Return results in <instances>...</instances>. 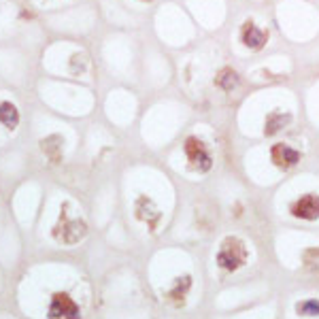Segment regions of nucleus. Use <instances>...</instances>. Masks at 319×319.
<instances>
[{
    "instance_id": "9b49d317",
    "label": "nucleus",
    "mask_w": 319,
    "mask_h": 319,
    "mask_svg": "<svg viewBox=\"0 0 319 319\" xmlns=\"http://www.w3.org/2000/svg\"><path fill=\"white\" fill-rule=\"evenodd\" d=\"M300 315H319V300H306L298 304Z\"/></svg>"
},
{
    "instance_id": "f03ea898",
    "label": "nucleus",
    "mask_w": 319,
    "mask_h": 319,
    "mask_svg": "<svg viewBox=\"0 0 319 319\" xmlns=\"http://www.w3.org/2000/svg\"><path fill=\"white\" fill-rule=\"evenodd\" d=\"M79 306L68 294H53L49 304V317L51 319H79Z\"/></svg>"
},
{
    "instance_id": "f257e3e1",
    "label": "nucleus",
    "mask_w": 319,
    "mask_h": 319,
    "mask_svg": "<svg viewBox=\"0 0 319 319\" xmlns=\"http://www.w3.org/2000/svg\"><path fill=\"white\" fill-rule=\"evenodd\" d=\"M245 258H247V249L245 245L240 243L238 238H226L222 249H219L217 254V264L226 270H236L245 264Z\"/></svg>"
},
{
    "instance_id": "20e7f679",
    "label": "nucleus",
    "mask_w": 319,
    "mask_h": 319,
    "mask_svg": "<svg viewBox=\"0 0 319 319\" xmlns=\"http://www.w3.org/2000/svg\"><path fill=\"white\" fill-rule=\"evenodd\" d=\"M87 228L83 222H79V219H75V222H66L64 226H58L56 230H53V234H56L58 240H62V243L66 245H75L79 243V240L85 236Z\"/></svg>"
},
{
    "instance_id": "6e6552de",
    "label": "nucleus",
    "mask_w": 319,
    "mask_h": 319,
    "mask_svg": "<svg viewBox=\"0 0 319 319\" xmlns=\"http://www.w3.org/2000/svg\"><path fill=\"white\" fill-rule=\"evenodd\" d=\"M0 122L9 130H15L19 124V111L13 102H0Z\"/></svg>"
},
{
    "instance_id": "39448f33",
    "label": "nucleus",
    "mask_w": 319,
    "mask_h": 319,
    "mask_svg": "<svg viewBox=\"0 0 319 319\" xmlns=\"http://www.w3.org/2000/svg\"><path fill=\"white\" fill-rule=\"evenodd\" d=\"M292 213L302 219H317L319 217V198L313 194L302 196L300 200L292 206Z\"/></svg>"
},
{
    "instance_id": "9d476101",
    "label": "nucleus",
    "mask_w": 319,
    "mask_h": 319,
    "mask_svg": "<svg viewBox=\"0 0 319 319\" xmlns=\"http://www.w3.org/2000/svg\"><path fill=\"white\" fill-rule=\"evenodd\" d=\"M215 83L222 87V90H226V92H230V90H234V87L238 85V75L232 70V68H224L222 73L217 75V79H215Z\"/></svg>"
},
{
    "instance_id": "0eeeda50",
    "label": "nucleus",
    "mask_w": 319,
    "mask_h": 319,
    "mask_svg": "<svg viewBox=\"0 0 319 319\" xmlns=\"http://www.w3.org/2000/svg\"><path fill=\"white\" fill-rule=\"evenodd\" d=\"M243 43L249 47V49H262L264 47V43H266V34L256 26V24H251V21H247V24L243 26Z\"/></svg>"
},
{
    "instance_id": "f8f14e48",
    "label": "nucleus",
    "mask_w": 319,
    "mask_h": 319,
    "mask_svg": "<svg viewBox=\"0 0 319 319\" xmlns=\"http://www.w3.org/2000/svg\"><path fill=\"white\" fill-rule=\"evenodd\" d=\"M188 288H190V279H188V277H183V281H179V283H177V288L172 290V298H181L179 294H181V292L185 294V292H188Z\"/></svg>"
},
{
    "instance_id": "7ed1b4c3",
    "label": "nucleus",
    "mask_w": 319,
    "mask_h": 319,
    "mask_svg": "<svg viewBox=\"0 0 319 319\" xmlns=\"http://www.w3.org/2000/svg\"><path fill=\"white\" fill-rule=\"evenodd\" d=\"M185 153H188L190 162L194 164L198 170H208V168H211V156H208L206 147L198 138L190 136L188 140H185Z\"/></svg>"
},
{
    "instance_id": "1a4fd4ad",
    "label": "nucleus",
    "mask_w": 319,
    "mask_h": 319,
    "mask_svg": "<svg viewBox=\"0 0 319 319\" xmlns=\"http://www.w3.org/2000/svg\"><path fill=\"white\" fill-rule=\"evenodd\" d=\"M290 122H292V117L288 113H270L268 119H266V128H264V132H266L268 136H272V134H277V132L285 124H290Z\"/></svg>"
},
{
    "instance_id": "423d86ee",
    "label": "nucleus",
    "mask_w": 319,
    "mask_h": 319,
    "mask_svg": "<svg viewBox=\"0 0 319 319\" xmlns=\"http://www.w3.org/2000/svg\"><path fill=\"white\" fill-rule=\"evenodd\" d=\"M298 160H300V153L288 145H274L272 147V162L277 164L279 168H290L294 164H298Z\"/></svg>"
}]
</instances>
